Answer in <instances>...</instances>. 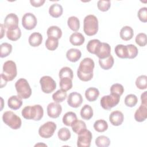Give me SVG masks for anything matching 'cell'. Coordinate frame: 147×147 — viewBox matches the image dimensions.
I'll list each match as a JSON object with an SVG mask.
<instances>
[{
  "mask_svg": "<svg viewBox=\"0 0 147 147\" xmlns=\"http://www.w3.org/2000/svg\"><path fill=\"white\" fill-rule=\"evenodd\" d=\"M95 63L94 60L90 57H86L80 63L77 70L78 78L83 81L87 82L92 79L93 77V70Z\"/></svg>",
  "mask_w": 147,
  "mask_h": 147,
  "instance_id": "cell-1",
  "label": "cell"
},
{
  "mask_svg": "<svg viewBox=\"0 0 147 147\" xmlns=\"http://www.w3.org/2000/svg\"><path fill=\"white\" fill-rule=\"evenodd\" d=\"M21 114L26 119L40 121L43 117L44 110L40 105L28 106L22 109Z\"/></svg>",
  "mask_w": 147,
  "mask_h": 147,
  "instance_id": "cell-2",
  "label": "cell"
},
{
  "mask_svg": "<svg viewBox=\"0 0 147 147\" xmlns=\"http://www.w3.org/2000/svg\"><path fill=\"white\" fill-rule=\"evenodd\" d=\"M83 30L88 36L96 34L98 31V20L96 16L90 14L85 17L83 21Z\"/></svg>",
  "mask_w": 147,
  "mask_h": 147,
  "instance_id": "cell-3",
  "label": "cell"
},
{
  "mask_svg": "<svg viewBox=\"0 0 147 147\" xmlns=\"http://www.w3.org/2000/svg\"><path fill=\"white\" fill-rule=\"evenodd\" d=\"M17 95L22 99H28L32 94V89L27 80L24 78L19 79L15 83Z\"/></svg>",
  "mask_w": 147,
  "mask_h": 147,
  "instance_id": "cell-4",
  "label": "cell"
},
{
  "mask_svg": "<svg viewBox=\"0 0 147 147\" xmlns=\"http://www.w3.org/2000/svg\"><path fill=\"white\" fill-rule=\"evenodd\" d=\"M3 122L12 129L16 130L20 128L22 122L20 117L11 111L5 112L2 115Z\"/></svg>",
  "mask_w": 147,
  "mask_h": 147,
  "instance_id": "cell-5",
  "label": "cell"
},
{
  "mask_svg": "<svg viewBox=\"0 0 147 147\" xmlns=\"http://www.w3.org/2000/svg\"><path fill=\"white\" fill-rule=\"evenodd\" d=\"M2 74L7 81H12L17 76V70L16 63L12 60L5 61L3 65Z\"/></svg>",
  "mask_w": 147,
  "mask_h": 147,
  "instance_id": "cell-6",
  "label": "cell"
},
{
  "mask_svg": "<svg viewBox=\"0 0 147 147\" xmlns=\"http://www.w3.org/2000/svg\"><path fill=\"white\" fill-rule=\"evenodd\" d=\"M120 100V96L111 93L110 95H105L101 99L100 104L102 107L107 110H109L117 106Z\"/></svg>",
  "mask_w": 147,
  "mask_h": 147,
  "instance_id": "cell-7",
  "label": "cell"
},
{
  "mask_svg": "<svg viewBox=\"0 0 147 147\" xmlns=\"http://www.w3.org/2000/svg\"><path fill=\"white\" fill-rule=\"evenodd\" d=\"M56 127V124L54 122H47L39 127L38 134L42 138H49L53 135Z\"/></svg>",
  "mask_w": 147,
  "mask_h": 147,
  "instance_id": "cell-8",
  "label": "cell"
},
{
  "mask_svg": "<svg viewBox=\"0 0 147 147\" xmlns=\"http://www.w3.org/2000/svg\"><path fill=\"white\" fill-rule=\"evenodd\" d=\"M42 91L46 94H50L56 88V82L49 76H44L40 80Z\"/></svg>",
  "mask_w": 147,
  "mask_h": 147,
  "instance_id": "cell-9",
  "label": "cell"
},
{
  "mask_svg": "<svg viewBox=\"0 0 147 147\" xmlns=\"http://www.w3.org/2000/svg\"><path fill=\"white\" fill-rule=\"evenodd\" d=\"M92 135L88 130H86L82 133L78 134L77 140V146L79 147H89L91 145Z\"/></svg>",
  "mask_w": 147,
  "mask_h": 147,
  "instance_id": "cell-10",
  "label": "cell"
},
{
  "mask_svg": "<svg viewBox=\"0 0 147 147\" xmlns=\"http://www.w3.org/2000/svg\"><path fill=\"white\" fill-rule=\"evenodd\" d=\"M37 23L36 16L31 13H25L22 18V25L23 27L27 30L34 29Z\"/></svg>",
  "mask_w": 147,
  "mask_h": 147,
  "instance_id": "cell-11",
  "label": "cell"
},
{
  "mask_svg": "<svg viewBox=\"0 0 147 147\" xmlns=\"http://www.w3.org/2000/svg\"><path fill=\"white\" fill-rule=\"evenodd\" d=\"M18 18L14 13L7 14L4 20V26L7 30H13L18 27Z\"/></svg>",
  "mask_w": 147,
  "mask_h": 147,
  "instance_id": "cell-12",
  "label": "cell"
},
{
  "mask_svg": "<svg viewBox=\"0 0 147 147\" xmlns=\"http://www.w3.org/2000/svg\"><path fill=\"white\" fill-rule=\"evenodd\" d=\"M83 102V98L80 93L73 92L69 94L67 98L68 105L74 108L79 107Z\"/></svg>",
  "mask_w": 147,
  "mask_h": 147,
  "instance_id": "cell-13",
  "label": "cell"
},
{
  "mask_svg": "<svg viewBox=\"0 0 147 147\" xmlns=\"http://www.w3.org/2000/svg\"><path fill=\"white\" fill-rule=\"evenodd\" d=\"M62 111L61 106L58 103L51 102L47 106L48 115L52 118H57Z\"/></svg>",
  "mask_w": 147,
  "mask_h": 147,
  "instance_id": "cell-14",
  "label": "cell"
},
{
  "mask_svg": "<svg viewBox=\"0 0 147 147\" xmlns=\"http://www.w3.org/2000/svg\"><path fill=\"white\" fill-rule=\"evenodd\" d=\"M147 118V103H141L134 114V119L138 122L144 121Z\"/></svg>",
  "mask_w": 147,
  "mask_h": 147,
  "instance_id": "cell-15",
  "label": "cell"
},
{
  "mask_svg": "<svg viewBox=\"0 0 147 147\" xmlns=\"http://www.w3.org/2000/svg\"><path fill=\"white\" fill-rule=\"evenodd\" d=\"M124 117L123 113L120 111H114L109 115V121L114 126H119L123 121Z\"/></svg>",
  "mask_w": 147,
  "mask_h": 147,
  "instance_id": "cell-16",
  "label": "cell"
},
{
  "mask_svg": "<svg viewBox=\"0 0 147 147\" xmlns=\"http://www.w3.org/2000/svg\"><path fill=\"white\" fill-rule=\"evenodd\" d=\"M111 53V47L110 45L106 42H102L101 46L99 49V51L97 52V53L95 54V55L100 59L106 58L109 57Z\"/></svg>",
  "mask_w": 147,
  "mask_h": 147,
  "instance_id": "cell-17",
  "label": "cell"
},
{
  "mask_svg": "<svg viewBox=\"0 0 147 147\" xmlns=\"http://www.w3.org/2000/svg\"><path fill=\"white\" fill-rule=\"evenodd\" d=\"M7 105L11 109L14 110L19 109L22 105V98L18 95H13L8 99Z\"/></svg>",
  "mask_w": 147,
  "mask_h": 147,
  "instance_id": "cell-18",
  "label": "cell"
},
{
  "mask_svg": "<svg viewBox=\"0 0 147 147\" xmlns=\"http://www.w3.org/2000/svg\"><path fill=\"white\" fill-rule=\"evenodd\" d=\"M82 53L80 51L76 48H71L66 53L67 59L71 62H76L81 57Z\"/></svg>",
  "mask_w": 147,
  "mask_h": 147,
  "instance_id": "cell-19",
  "label": "cell"
},
{
  "mask_svg": "<svg viewBox=\"0 0 147 147\" xmlns=\"http://www.w3.org/2000/svg\"><path fill=\"white\" fill-rule=\"evenodd\" d=\"M29 44L33 47L39 46L42 41V36L38 32H34L32 33L28 39Z\"/></svg>",
  "mask_w": 147,
  "mask_h": 147,
  "instance_id": "cell-20",
  "label": "cell"
},
{
  "mask_svg": "<svg viewBox=\"0 0 147 147\" xmlns=\"http://www.w3.org/2000/svg\"><path fill=\"white\" fill-rule=\"evenodd\" d=\"M101 44L102 42L98 39L91 40L87 44V49L90 53L95 55L99 51Z\"/></svg>",
  "mask_w": 147,
  "mask_h": 147,
  "instance_id": "cell-21",
  "label": "cell"
},
{
  "mask_svg": "<svg viewBox=\"0 0 147 147\" xmlns=\"http://www.w3.org/2000/svg\"><path fill=\"white\" fill-rule=\"evenodd\" d=\"M85 38L83 35L79 32L73 33L69 37L70 42L75 46H80L84 42Z\"/></svg>",
  "mask_w": 147,
  "mask_h": 147,
  "instance_id": "cell-22",
  "label": "cell"
},
{
  "mask_svg": "<svg viewBox=\"0 0 147 147\" xmlns=\"http://www.w3.org/2000/svg\"><path fill=\"white\" fill-rule=\"evenodd\" d=\"M134 35L133 29L129 26H123L120 31V37L124 41L131 40Z\"/></svg>",
  "mask_w": 147,
  "mask_h": 147,
  "instance_id": "cell-23",
  "label": "cell"
},
{
  "mask_svg": "<svg viewBox=\"0 0 147 147\" xmlns=\"http://www.w3.org/2000/svg\"><path fill=\"white\" fill-rule=\"evenodd\" d=\"M99 95L98 89L95 87H90L85 91L86 98L89 102H94L97 99Z\"/></svg>",
  "mask_w": 147,
  "mask_h": 147,
  "instance_id": "cell-24",
  "label": "cell"
},
{
  "mask_svg": "<svg viewBox=\"0 0 147 147\" xmlns=\"http://www.w3.org/2000/svg\"><path fill=\"white\" fill-rule=\"evenodd\" d=\"M63 9L61 5L59 3L52 4L49 9V14L54 18H58L63 14Z\"/></svg>",
  "mask_w": 147,
  "mask_h": 147,
  "instance_id": "cell-25",
  "label": "cell"
},
{
  "mask_svg": "<svg viewBox=\"0 0 147 147\" xmlns=\"http://www.w3.org/2000/svg\"><path fill=\"white\" fill-rule=\"evenodd\" d=\"M63 122L67 126H71L75 121L77 120L76 114L72 111L66 113L63 117Z\"/></svg>",
  "mask_w": 147,
  "mask_h": 147,
  "instance_id": "cell-26",
  "label": "cell"
},
{
  "mask_svg": "<svg viewBox=\"0 0 147 147\" xmlns=\"http://www.w3.org/2000/svg\"><path fill=\"white\" fill-rule=\"evenodd\" d=\"M114 63V60L111 55H110L109 57L105 59H99V64L100 67L105 70H108L110 69L113 66Z\"/></svg>",
  "mask_w": 147,
  "mask_h": 147,
  "instance_id": "cell-27",
  "label": "cell"
},
{
  "mask_svg": "<svg viewBox=\"0 0 147 147\" xmlns=\"http://www.w3.org/2000/svg\"><path fill=\"white\" fill-rule=\"evenodd\" d=\"M47 34L48 37L59 39L62 36V31L61 29L57 26H51L48 29Z\"/></svg>",
  "mask_w": 147,
  "mask_h": 147,
  "instance_id": "cell-28",
  "label": "cell"
},
{
  "mask_svg": "<svg viewBox=\"0 0 147 147\" xmlns=\"http://www.w3.org/2000/svg\"><path fill=\"white\" fill-rule=\"evenodd\" d=\"M74 132L79 134L86 130V125L85 122L81 120H76L71 126Z\"/></svg>",
  "mask_w": 147,
  "mask_h": 147,
  "instance_id": "cell-29",
  "label": "cell"
},
{
  "mask_svg": "<svg viewBox=\"0 0 147 147\" xmlns=\"http://www.w3.org/2000/svg\"><path fill=\"white\" fill-rule=\"evenodd\" d=\"M115 53L116 55L121 59H127L128 53L126 45L118 44L115 47Z\"/></svg>",
  "mask_w": 147,
  "mask_h": 147,
  "instance_id": "cell-30",
  "label": "cell"
},
{
  "mask_svg": "<svg viewBox=\"0 0 147 147\" xmlns=\"http://www.w3.org/2000/svg\"><path fill=\"white\" fill-rule=\"evenodd\" d=\"M80 116L85 120L90 119L93 116V110L88 105H85L80 110Z\"/></svg>",
  "mask_w": 147,
  "mask_h": 147,
  "instance_id": "cell-31",
  "label": "cell"
},
{
  "mask_svg": "<svg viewBox=\"0 0 147 147\" xmlns=\"http://www.w3.org/2000/svg\"><path fill=\"white\" fill-rule=\"evenodd\" d=\"M21 36V32L19 27L13 30H7L6 36L11 41H17Z\"/></svg>",
  "mask_w": 147,
  "mask_h": 147,
  "instance_id": "cell-32",
  "label": "cell"
},
{
  "mask_svg": "<svg viewBox=\"0 0 147 147\" xmlns=\"http://www.w3.org/2000/svg\"><path fill=\"white\" fill-rule=\"evenodd\" d=\"M67 24L68 27L73 31L76 32L80 28L79 20L75 16H71L68 18L67 20Z\"/></svg>",
  "mask_w": 147,
  "mask_h": 147,
  "instance_id": "cell-33",
  "label": "cell"
},
{
  "mask_svg": "<svg viewBox=\"0 0 147 147\" xmlns=\"http://www.w3.org/2000/svg\"><path fill=\"white\" fill-rule=\"evenodd\" d=\"M67 92L62 89L58 90L52 95V99L56 103L63 102L67 98Z\"/></svg>",
  "mask_w": 147,
  "mask_h": 147,
  "instance_id": "cell-34",
  "label": "cell"
},
{
  "mask_svg": "<svg viewBox=\"0 0 147 147\" xmlns=\"http://www.w3.org/2000/svg\"><path fill=\"white\" fill-rule=\"evenodd\" d=\"M94 128L98 132H104L108 129L107 122L103 119L97 120L94 123Z\"/></svg>",
  "mask_w": 147,
  "mask_h": 147,
  "instance_id": "cell-35",
  "label": "cell"
},
{
  "mask_svg": "<svg viewBox=\"0 0 147 147\" xmlns=\"http://www.w3.org/2000/svg\"><path fill=\"white\" fill-rule=\"evenodd\" d=\"M0 57H5L9 55L12 51V45L7 42H3L1 45Z\"/></svg>",
  "mask_w": 147,
  "mask_h": 147,
  "instance_id": "cell-36",
  "label": "cell"
},
{
  "mask_svg": "<svg viewBox=\"0 0 147 147\" xmlns=\"http://www.w3.org/2000/svg\"><path fill=\"white\" fill-rule=\"evenodd\" d=\"M45 47L49 51H55L59 45L58 39L48 37L45 41Z\"/></svg>",
  "mask_w": 147,
  "mask_h": 147,
  "instance_id": "cell-37",
  "label": "cell"
},
{
  "mask_svg": "<svg viewBox=\"0 0 147 147\" xmlns=\"http://www.w3.org/2000/svg\"><path fill=\"white\" fill-rule=\"evenodd\" d=\"M110 144L109 138L105 136H98L95 140V145L98 147H107Z\"/></svg>",
  "mask_w": 147,
  "mask_h": 147,
  "instance_id": "cell-38",
  "label": "cell"
},
{
  "mask_svg": "<svg viewBox=\"0 0 147 147\" xmlns=\"http://www.w3.org/2000/svg\"><path fill=\"white\" fill-rule=\"evenodd\" d=\"M59 138L63 141H66L71 138V132L66 127H62L59 129L57 133Z\"/></svg>",
  "mask_w": 147,
  "mask_h": 147,
  "instance_id": "cell-39",
  "label": "cell"
},
{
  "mask_svg": "<svg viewBox=\"0 0 147 147\" xmlns=\"http://www.w3.org/2000/svg\"><path fill=\"white\" fill-rule=\"evenodd\" d=\"M60 87H61V89L67 91L71 89L72 87V79L68 78H64L60 79Z\"/></svg>",
  "mask_w": 147,
  "mask_h": 147,
  "instance_id": "cell-40",
  "label": "cell"
},
{
  "mask_svg": "<svg viewBox=\"0 0 147 147\" xmlns=\"http://www.w3.org/2000/svg\"><path fill=\"white\" fill-rule=\"evenodd\" d=\"M125 104L126 106L132 107L136 105L138 102V98L134 94L127 95L125 98Z\"/></svg>",
  "mask_w": 147,
  "mask_h": 147,
  "instance_id": "cell-41",
  "label": "cell"
},
{
  "mask_svg": "<svg viewBox=\"0 0 147 147\" xmlns=\"http://www.w3.org/2000/svg\"><path fill=\"white\" fill-rule=\"evenodd\" d=\"M59 76L60 79L64 78H68L72 80L74 77L73 71L69 67H63L59 71Z\"/></svg>",
  "mask_w": 147,
  "mask_h": 147,
  "instance_id": "cell-42",
  "label": "cell"
},
{
  "mask_svg": "<svg viewBox=\"0 0 147 147\" xmlns=\"http://www.w3.org/2000/svg\"><path fill=\"white\" fill-rule=\"evenodd\" d=\"M137 87L140 90H145L147 87V76L146 75H140L136 80Z\"/></svg>",
  "mask_w": 147,
  "mask_h": 147,
  "instance_id": "cell-43",
  "label": "cell"
},
{
  "mask_svg": "<svg viewBox=\"0 0 147 147\" xmlns=\"http://www.w3.org/2000/svg\"><path fill=\"white\" fill-rule=\"evenodd\" d=\"M124 91V88L123 86L119 83H115L113 84L110 87V92L112 94H115L121 96Z\"/></svg>",
  "mask_w": 147,
  "mask_h": 147,
  "instance_id": "cell-44",
  "label": "cell"
},
{
  "mask_svg": "<svg viewBox=\"0 0 147 147\" xmlns=\"http://www.w3.org/2000/svg\"><path fill=\"white\" fill-rule=\"evenodd\" d=\"M127 48L128 57L127 59H134L135 58L138 53L137 48L133 44H128L126 45Z\"/></svg>",
  "mask_w": 147,
  "mask_h": 147,
  "instance_id": "cell-45",
  "label": "cell"
},
{
  "mask_svg": "<svg viewBox=\"0 0 147 147\" xmlns=\"http://www.w3.org/2000/svg\"><path fill=\"white\" fill-rule=\"evenodd\" d=\"M136 44L140 47H144L146 45V34L144 33H138L135 38Z\"/></svg>",
  "mask_w": 147,
  "mask_h": 147,
  "instance_id": "cell-46",
  "label": "cell"
},
{
  "mask_svg": "<svg viewBox=\"0 0 147 147\" xmlns=\"http://www.w3.org/2000/svg\"><path fill=\"white\" fill-rule=\"evenodd\" d=\"M111 6V2L110 1H102L100 0L98 1L97 6L99 10L102 11H107Z\"/></svg>",
  "mask_w": 147,
  "mask_h": 147,
  "instance_id": "cell-47",
  "label": "cell"
},
{
  "mask_svg": "<svg viewBox=\"0 0 147 147\" xmlns=\"http://www.w3.org/2000/svg\"><path fill=\"white\" fill-rule=\"evenodd\" d=\"M137 16L139 20L141 22H147V8L146 7H144L139 9L137 13Z\"/></svg>",
  "mask_w": 147,
  "mask_h": 147,
  "instance_id": "cell-48",
  "label": "cell"
},
{
  "mask_svg": "<svg viewBox=\"0 0 147 147\" xmlns=\"http://www.w3.org/2000/svg\"><path fill=\"white\" fill-rule=\"evenodd\" d=\"M45 0H30V3H31V5L36 7H40L42 5H43V4L45 3Z\"/></svg>",
  "mask_w": 147,
  "mask_h": 147,
  "instance_id": "cell-49",
  "label": "cell"
},
{
  "mask_svg": "<svg viewBox=\"0 0 147 147\" xmlns=\"http://www.w3.org/2000/svg\"><path fill=\"white\" fill-rule=\"evenodd\" d=\"M7 80L5 78V76L3 75L2 74H1V88H3L4 86H5L7 84Z\"/></svg>",
  "mask_w": 147,
  "mask_h": 147,
  "instance_id": "cell-50",
  "label": "cell"
},
{
  "mask_svg": "<svg viewBox=\"0 0 147 147\" xmlns=\"http://www.w3.org/2000/svg\"><path fill=\"white\" fill-rule=\"evenodd\" d=\"M141 103H147V98H146V91L144 92L141 95Z\"/></svg>",
  "mask_w": 147,
  "mask_h": 147,
  "instance_id": "cell-51",
  "label": "cell"
},
{
  "mask_svg": "<svg viewBox=\"0 0 147 147\" xmlns=\"http://www.w3.org/2000/svg\"><path fill=\"white\" fill-rule=\"evenodd\" d=\"M5 29L3 27V24H1V38H3L4 33H5Z\"/></svg>",
  "mask_w": 147,
  "mask_h": 147,
  "instance_id": "cell-52",
  "label": "cell"
}]
</instances>
